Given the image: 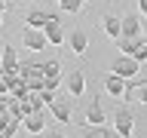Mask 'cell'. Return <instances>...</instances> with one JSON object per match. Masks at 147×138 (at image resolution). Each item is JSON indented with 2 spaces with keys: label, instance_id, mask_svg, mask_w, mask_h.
<instances>
[{
  "label": "cell",
  "instance_id": "cell-1",
  "mask_svg": "<svg viewBox=\"0 0 147 138\" xmlns=\"http://www.w3.org/2000/svg\"><path fill=\"white\" fill-rule=\"evenodd\" d=\"M49 117L55 120V123H61V126H71V114H74V98L71 95H55L52 104H49Z\"/></svg>",
  "mask_w": 147,
  "mask_h": 138
},
{
  "label": "cell",
  "instance_id": "cell-2",
  "mask_svg": "<svg viewBox=\"0 0 147 138\" xmlns=\"http://www.w3.org/2000/svg\"><path fill=\"white\" fill-rule=\"evenodd\" d=\"M18 49L16 46L3 43L0 46V77H12V74H18Z\"/></svg>",
  "mask_w": 147,
  "mask_h": 138
},
{
  "label": "cell",
  "instance_id": "cell-3",
  "mask_svg": "<svg viewBox=\"0 0 147 138\" xmlns=\"http://www.w3.org/2000/svg\"><path fill=\"white\" fill-rule=\"evenodd\" d=\"M43 31V37H46V43L49 46H64V28H61V22H58V16L55 12H49V18H46V25L40 28Z\"/></svg>",
  "mask_w": 147,
  "mask_h": 138
},
{
  "label": "cell",
  "instance_id": "cell-4",
  "mask_svg": "<svg viewBox=\"0 0 147 138\" xmlns=\"http://www.w3.org/2000/svg\"><path fill=\"white\" fill-rule=\"evenodd\" d=\"M46 117H49V110H46V108H34L31 114H25V117H22V129H25L28 135L46 132Z\"/></svg>",
  "mask_w": 147,
  "mask_h": 138
},
{
  "label": "cell",
  "instance_id": "cell-5",
  "mask_svg": "<svg viewBox=\"0 0 147 138\" xmlns=\"http://www.w3.org/2000/svg\"><path fill=\"white\" fill-rule=\"evenodd\" d=\"M113 132H117L119 138H132V132H135V117H132L129 108H117V114H113Z\"/></svg>",
  "mask_w": 147,
  "mask_h": 138
},
{
  "label": "cell",
  "instance_id": "cell-6",
  "mask_svg": "<svg viewBox=\"0 0 147 138\" xmlns=\"http://www.w3.org/2000/svg\"><path fill=\"white\" fill-rule=\"evenodd\" d=\"M144 95H147V80L141 74H135L132 80H126V89H123L119 101H144Z\"/></svg>",
  "mask_w": 147,
  "mask_h": 138
},
{
  "label": "cell",
  "instance_id": "cell-7",
  "mask_svg": "<svg viewBox=\"0 0 147 138\" xmlns=\"http://www.w3.org/2000/svg\"><path fill=\"white\" fill-rule=\"evenodd\" d=\"M110 74H117L123 80H132L135 74H141V64H138L132 55H117V62L110 64Z\"/></svg>",
  "mask_w": 147,
  "mask_h": 138
},
{
  "label": "cell",
  "instance_id": "cell-8",
  "mask_svg": "<svg viewBox=\"0 0 147 138\" xmlns=\"http://www.w3.org/2000/svg\"><path fill=\"white\" fill-rule=\"evenodd\" d=\"M141 34H144V22L138 12L119 16V37H141Z\"/></svg>",
  "mask_w": 147,
  "mask_h": 138
},
{
  "label": "cell",
  "instance_id": "cell-9",
  "mask_svg": "<svg viewBox=\"0 0 147 138\" xmlns=\"http://www.w3.org/2000/svg\"><path fill=\"white\" fill-rule=\"evenodd\" d=\"M61 83H64V89H67V95H71L74 101L86 95V74L83 71H71L67 77H61Z\"/></svg>",
  "mask_w": 147,
  "mask_h": 138
},
{
  "label": "cell",
  "instance_id": "cell-10",
  "mask_svg": "<svg viewBox=\"0 0 147 138\" xmlns=\"http://www.w3.org/2000/svg\"><path fill=\"white\" fill-rule=\"evenodd\" d=\"M22 46H25L28 52H43L49 43H46L43 31H37V28H25V31H22Z\"/></svg>",
  "mask_w": 147,
  "mask_h": 138
},
{
  "label": "cell",
  "instance_id": "cell-11",
  "mask_svg": "<svg viewBox=\"0 0 147 138\" xmlns=\"http://www.w3.org/2000/svg\"><path fill=\"white\" fill-rule=\"evenodd\" d=\"M113 43H117L119 55H135L138 49H147V37L144 34H141V37H117Z\"/></svg>",
  "mask_w": 147,
  "mask_h": 138
},
{
  "label": "cell",
  "instance_id": "cell-12",
  "mask_svg": "<svg viewBox=\"0 0 147 138\" xmlns=\"http://www.w3.org/2000/svg\"><path fill=\"white\" fill-rule=\"evenodd\" d=\"M64 43L71 46L74 55H86V49H89V34H86V31H71V37H64Z\"/></svg>",
  "mask_w": 147,
  "mask_h": 138
},
{
  "label": "cell",
  "instance_id": "cell-13",
  "mask_svg": "<svg viewBox=\"0 0 147 138\" xmlns=\"http://www.w3.org/2000/svg\"><path fill=\"white\" fill-rule=\"evenodd\" d=\"M123 89H126V80H123V77H117V74H107V77H104V92H107L110 98H119Z\"/></svg>",
  "mask_w": 147,
  "mask_h": 138
},
{
  "label": "cell",
  "instance_id": "cell-14",
  "mask_svg": "<svg viewBox=\"0 0 147 138\" xmlns=\"http://www.w3.org/2000/svg\"><path fill=\"white\" fill-rule=\"evenodd\" d=\"M40 74H43V83L46 80H61V62H58V58L40 62Z\"/></svg>",
  "mask_w": 147,
  "mask_h": 138
},
{
  "label": "cell",
  "instance_id": "cell-15",
  "mask_svg": "<svg viewBox=\"0 0 147 138\" xmlns=\"http://www.w3.org/2000/svg\"><path fill=\"white\" fill-rule=\"evenodd\" d=\"M104 108H101V101H89V108H86V126H101L104 123Z\"/></svg>",
  "mask_w": 147,
  "mask_h": 138
},
{
  "label": "cell",
  "instance_id": "cell-16",
  "mask_svg": "<svg viewBox=\"0 0 147 138\" xmlns=\"http://www.w3.org/2000/svg\"><path fill=\"white\" fill-rule=\"evenodd\" d=\"M46 18H49V12H46V9H28L25 25H28V28H37V31H40V28L46 25Z\"/></svg>",
  "mask_w": 147,
  "mask_h": 138
},
{
  "label": "cell",
  "instance_id": "cell-17",
  "mask_svg": "<svg viewBox=\"0 0 147 138\" xmlns=\"http://www.w3.org/2000/svg\"><path fill=\"white\" fill-rule=\"evenodd\" d=\"M101 28L107 31L110 40H117V37H119V16H104V18H101Z\"/></svg>",
  "mask_w": 147,
  "mask_h": 138
},
{
  "label": "cell",
  "instance_id": "cell-18",
  "mask_svg": "<svg viewBox=\"0 0 147 138\" xmlns=\"http://www.w3.org/2000/svg\"><path fill=\"white\" fill-rule=\"evenodd\" d=\"M83 6H86V0H58V9L61 12H71V16L83 12Z\"/></svg>",
  "mask_w": 147,
  "mask_h": 138
},
{
  "label": "cell",
  "instance_id": "cell-19",
  "mask_svg": "<svg viewBox=\"0 0 147 138\" xmlns=\"http://www.w3.org/2000/svg\"><path fill=\"white\" fill-rule=\"evenodd\" d=\"M28 86V92H40L43 89V74H28V77H22Z\"/></svg>",
  "mask_w": 147,
  "mask_h": 138
},
{
  "label": "cell",
  "instance_id": "cell-20",
  "mask_svg": "<svg viewBox=\"0 0 147 138\" xmlns=\"http://www.w3.org/2000/svg\"><path fill=\"white\" fill-rule=\"evenodd\" d=\"M83 138H101V126H86L83 129Z\"/></svg>",
  "mask_w": 147,
  "mask_h": 138
},
{
  "label": "cell",
  "instance_id": "cell-21",
  "mask_svg": "<svg viewBox=\"0 0 147 138\" xmlns=\"http://www.w3.org/2000/svg\"><path fill=\"white\" fill-rule=\"evenodd\" d=\"M101 138H119V135L113 132V126H107V123H101Z\"/></svg>",
  "mask_w": 147,
  "mask_h": 138
},
{
  "label": "cell",
  "instance_id": "cell-22",
  "mask_svg": "<svg viewBox=\"0 0 147 138\" xmlns=\"http://www.w3.org/2000/svg\"><path fill=\"white\" fill-rule=\"evenodd\" d=\"M43 138H64V135L58 132V129H46V132H43Z\"/></svg>",
  "mask_w": 147,
  "mask_h": 138
},
{
  "label": "cell",
  "instance_id": "cell-23",
  "mask_svg": "<svg viewBox=\"0 0 147 138\" xmlns=\"http://www.w3.org/2000/svg\"><path fill=\"white\" fill-rule=\"evenodd\" d=\"M6 6H9L6 0H0V28H3V12H6Z\"/></svg>",
  "mask_w": 147,
  "mask_h": 138
},
{
  "label": "cell",
  "instance_id": "cell-24",
  "mask_svg": "<svg viewBox=\"0 0 147 138\" xmlns=\"http://www.w3.org/2000/svg\"><path fill=\"white\" fill-rule=\"evenodd\" d=\"M12 138H28V132H25V135H22V129H18V132H16V135H12Z\"/></svg>",
  "mask_w": 147,
  "mask_h": 138
},
{
  "label": "cell",
  "instance_id": "cell-25",
  "mask_svg": "<svg viewBox=\"0 0 147 138\" xmlns=\"http://www.w3.org/2000/svg\"><path fill=\"white\" fill-rule=\"evenodd\" d=\"M6 3H9V0H6Z\"/></svg>",
  "mask_w": 147,
  "mask_h": 138
}]
</instances>
